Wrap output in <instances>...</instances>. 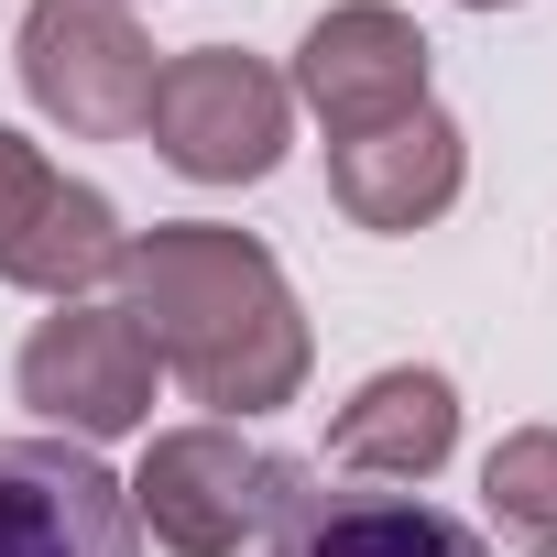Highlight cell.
Listing matches in <instances>:
<instances>
[{"mask_svg":"<svg viewBox=\"0 0 557 557\" xmlns=\"http://www.w3.org/2000/svg\"><path fill=\"white\" fill-rule=\"evenodd\" d=\"M121 307L153 339V361L219 416H273L307 394L318 350H307L296 285L251 230H219V219L132 230L121 240Z\"/></svg>","mask_w":557,"mask_h":557,"instance_id":"1","label":"cell"},{"mask_svg":"<svg viewBox=\"0 0 557 557\" xmlns=\"http://www.w3.org/2000/svg\"><path fill=\"white\" fill-rule=\"evenodd\" d=\"M121 492H132V524H153V546H175V557H240L262 524H285V503L307 492V470L251 448L240 426H175V437L143 448V470Z\"/></svg>","mask_w":557,"mask_h":557,"instance_id":"2","label":"cell"},{"mask_svg":"<svg viewBox=\"0 0 557 557\" xmlns=\"http://www.w3.org/2000/svg\"><path fill=\"white\" fill-rule=\"evenodd\" d=\"M153 153L197 186H251L285 164V132H296V88L273 77L262 55H230V45H197V55H164L153 66V110H143Z\"/></svg>","mask_w":557,"mask_h":557,"instance_id":"3","label":"cell"},{"mask_svg":"<svg viewBox=\"0 0 557 557\" xmlns=\"http://www.w3.org/2000/svg\"><path fill=\"white\" fill-rule=\"evenodd\" d=\"M23 88L77 143H132L153 110V45L121 0H34L23 12Z\"/></svg>","mask_w":557,"mask_h":557,"instance_id":"4","label":"cell"},{"mask_svg":"<svg viewBox=\"0 0 557 557\" xmlns=\"http://www.w3.org/2000/svg\"><path fill=\"white\" fill-rule=\"evenodd\" d=\"M121 208L77 175H55L23 132H0V285H34L55 307H77L99 273H121Z\"/></svg>","mask_w":557,"mask_h":557,"instance_id":"5","label":"cell"},{"mask_svg":"<svg viewBox=\"0 0 557 557\" xmlns=\"http://www.w3.org/2000/svg\"><path fill=\"white\" fill-rule=\"evenodd\" d=\"M153 339L132 329V307H55L34 339H23V405L45 426H66L77 448L88 437H132L153 416Z\"/></svg>","mask_w":557,"mask_h":557,"instance_id":"6","label":"cell"},{"mask_svg":"<svg viewBox=\"0 0 557 557\" xmlns=\"http://www.w3.org/2000/svg\"><path fill=\"white\" fill-rule=\"evenodd\" d=\"M0 557H132V492L77 437H0Z\"/></svg>","mask_w":557,"mask_h":557,"instance_id":"7","label":"cell"},{"mask_svg":"<svg viewBox=\"0 0 557 557\" xmlns=\"http://www.w3.org/2000/svg\"><path fill=\"white\" fill-rule=\"evenodd\" d=\"M285 88L329 121V143L372 132V121H405V110H426V34L394 12V0H339V12L296 45Z\"/></svg>","mask_w":557,"mask_h":557,"instance_id":"8","label":"cell"},{"mask_svg":"<svg viewBox=\"0 0 557 557\" xmlns=\"http://www.w3.org/2000/svg\"><path fill=\"white\" fill-rule=\"evenodd\" d=\"M459 175H470V143H459V121L437 99L405 110V121H372V132H339L329 143V197L361 230H426L459 197Z\"/></svg>","mask_w":557,"mask_h":557,"instance_id":"9","label":"cell"},{"mask_svg":"<svg viewBox=\"0 0 557 557\" xmlns=\"http://www.w3.org/2000/svg\"><path fill=\"white\" fill-rule=\"evenodd\" d=\"M448 448H459V394H448V372H426V361L372 372V383L339 405V426H329V459H339L350 481H426V470H448Z\"/></svg>","mask_w":557,"mask_h":557,"instance_id":"10","label":"cell"},{"mask_svg":"<svg viewBox=\"0 0 557 557\" xmlns=\"http://www.w3.org/2000/svg\"><path fill=\"white\" fill-rule=\"evenodd\" d=\"M273 557H492V546L416 492H296L273 524Z\"/></svg>","mask_w":557,"mask_h":557,"instance_id":"11","label":"cell"},{"mask_svg":"<svg viewBox=\"0 0 557 557\" xmlns=\"http://www.w3.org/2000/svg\"><path fill=\"white\" fill-rule=\"evenodd\" d=\"M481 503L524 557H557V426H513L481 459Z\"/></svg>","mask_w":557,"mask_h":557,"instance_id":"12","label":"cell"},{"mask_svg":"<svg viewBox=\"0 0 557 557\" xmlns=\"http://www.w3.org/2000/svg\"><path fill=\"white\" fill-rule=\"evenodd\" d=\"M470 12H503V0H470Z\"/></svg>","mask_w":557,"mask_h":557,"instance_id":"13","label":"cell"}]
</instances>
